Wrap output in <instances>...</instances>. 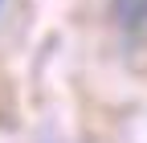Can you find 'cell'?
Returning a JSON list of instances; mask_svg holds the SVG:
<instances>
[{
  "label": "cell",
  "mask_w": 147,
  "mask_h": 143,
  "mask_svg": "<svg viewBox=\"0 0 147 143\" xmlns=\"http://www.w3.org/2000/svg\"><path fill=\"white\" fill-rule=\"evenodd\" d=\"M119 16L127 25H139L143 16H147V0H119Z\"/></svg>",
  "instance_id": "6da1fadb"
}]
</instances>
